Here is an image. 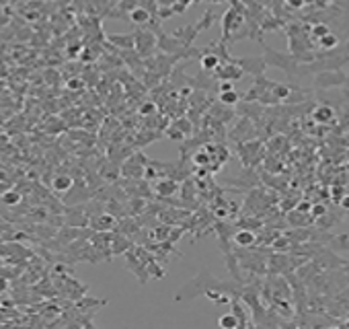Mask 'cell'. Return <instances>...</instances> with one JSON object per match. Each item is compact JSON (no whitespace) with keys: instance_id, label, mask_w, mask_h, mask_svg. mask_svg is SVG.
<instances>
[{"instance_id":"1","label":"cell","mask_w":349,"mask_h":329,"mask_svg":"<svg viewBox=\"0 0 349 329\" xmlns=\"http://www.w3.org/2000/svg\"><path fill=\"white\" fill-rule=\"evenodd\" d=\"M89 227H91V231H95V233H109V231H113V229L117 227V222H115V214H111V212H99V214H93V216H91Z\"/></svg>"},{"instance_id":"2","label":"cell","mask_w":349,"mask_h":329,"mask_svg":"<svg viewBox=\"0 0 349 329\" xmlns=\"http://www.w3.org/2000/svg\"><path fill=\"white\" fill-rule=\"evenodd\" d=\"M74 179L70 177V175H66V173H60V175H56L54 179H52V190L56 192V194H68L72 188H74Z\"/></svg>"},{"instance_id":"3","label":"cell","mask_w":349,"mask_h":329,"mask_svg":"<svg viewBox=\"0 0 349 329\" xmlns=\"http://www.w3.org/2000/svg\"><path fill=\"white\" fill-rule=\"evenodd\" d=\"M232 241H234L238 247H253V245L257 243V235H255V231H251V229H243V231H236V233H234Z\"/></svg>"},{"instance_id":"4","label":"cell","mask_w":349,"mask_h":329,"mask_svg":"<svg viewBox=\"0 0 349 329\" xmlns=\"http://www.w3.org/2000/svg\"><path fill=\"white\" fill-rule=\"evenodd\" d=\"M241 23H243V17L238 15V11L230 9V11L224 15V37H228V35H230V29H232V31H236V29L241 27Z\"/></svg>"},{"instance_id":"5","label":"cell","mask_w":349,"mask_h":329,"mask_svg":"<svg viewBox=\"0 0 349 329\" xmlns=\"http://www.w3.org/2000/svg\"><path fill=\"white\" fill-rule=\"evenodd\" d=\"M23 194L19 190H7L3 196H0V204H5L7 208H17L23 204Z\"/></svg>"},{"instance_id":"6","label":"cell","mask_w":349,"mask_h":329,"mask_svg":"<svg viewBox=\"0 0 349 329\" xmlns=\"http://www.w3.org/2000/svg\"><path fill=\"white\" fill-rule=\"evenodd\" d=\"M312 119H314L316 124H331V121L335 119V111H333L329 105H320V107H316V109L312 111Z\"/></svg>"},{"instance_id":"7","label":"cell","mask_w":349,"mask_h":329,"mask_svg":"<svg viewBox=\"0 0 349 329\" xmlns=\"http://www.w3.org/2000/svg\"><path fill=\"white\" fill-rule=\"evenodd\" d=\"M202 70H206V72H218V68L222 66V60L216 56V54H204L202 56Z\"/></svg>"},{"instance_id":"8","label":"cell","mask_w":349,"mask_h":329,"mask_svg":"<svg viewBox=\"0 0 349 329\" xmlns=\"http://www.w3.org/2000/svg\"><path fill=\"white\" fill-rule=\"evenodd\" d=\"M127 17H129V21L134 25H146V23H150V13L144 7H136Z\"/></svg>"},{"instance_id":"9","label":"cell","mask_w":349,"mask_h":329,"mask_svg":"<svg viewBox=\"0 0 349 329\" xmlns=\"http://www.w3.org/2000/svg\"><path fill=\"white\" fill-rule=\"evenodd\" d=\"M109 42L115 44V46H119V50H134V46H136V37L134 35H127V37H123V35H111Z\"/></svg>"},{"instance_id":"10","label":"cell","mask_w":349,"mask_h":329,"mask_svg":"<svg viewBox=\"0 0 349 329\" xmlns=\"http://www.w3.org/2000/svg\"><path fill=\"white\" fill-rule=\"evenodd\" d=\"M218 325H220L222 329H236V327H243V325H241V319H238L234 313L222 315L220 321H218Z\"/></svg>"},{"instance_id":"11","label":"cell","mask_w":349,"mask_h":329,"mask_svg":"<svg viewBox=\"0 0 349 329\" xmlns=\"http://www.w3.org/2000/svg\"><path fill=\"white\" fill-rule=\"evenodd\" d=\"M326 33H331V29H329L324 23H314V25L310 27V37H312L314 44H318Z\"/></svg>"},{"instance_id":"12","label":"cell","mask_w":349,"mask_h":329,"mask_svg":"<svg viewBox=\"0 0 349 329\" xmlns=\"http://www.w3.org/2000/svg\"><path fill=\"white\" fill-rule=\"evenodd\" d=\"M316 46H318L320 50H324V52H329V50H335V48L339 46V37H337V35L331 31V33H326V35H324V37H322V39H320Z\"/></svg>"},{"instance_id":"13","label":"cell","mask_w":349,"mask_h":329,"mask_svg":"<svg viewBox=\"0 0 349 329\" xmlns=\"http://www.w3.org/2000/svg\"><path fill=\"white\" fill-rule=\"evenodd\" d=\"M238 93L236 91H226V93H220V101L224 103V105H236L238 103Z\"/></svg>"},{"instance_id":"14","label":"cell","mask_w":349,"mask_h":329,"mask_svg":"<svg viewBox=\"0 0 349 329\" xmlns=\"http://www.w3.org/2000/svg\"><path fill=\"white\" fill-rule=\"evenodd\" d=\"M193 160H195V164H200V167H206L208 162H212V156L208 154V150H202L193 156Z\"/></svg>"},{"instance_id":"15","label":"cell","mask_w":349,"mask_h":329,"mask_svg":"<svg viewBox=\"0 0 349 329\" xmlns=\"http://www.w3.org/2000/svg\"><path fill=\"white\" fill-rule=\"evenodd\" d=\"M306 3H308V0H283V5H286L290 11H300V9L306 7Z\"/></svg>"},{"instance_id":"16","label":"cell","mask_w":349,"mask_h":329,"mask_svg":"<svg viewBox=\"0 0 349 329\" xmlns=\"http://www.w3.org/2000/svg\"><path fill=\"white\" fill-rule=\"evenodd\" d=\"M326 214V206L324 204H314L312 208H310V216L312 218H320V216H324Z\"/></svg>"},{"instance_id":"17","label":"cell","mask_w":349,"mask_h":329,"mask_svg":"<svg viewBox=\"0 0 349 329\" xmlns=\"http://www.w3.org/2000/svg\"><path fill=\"white\" fill-rule=\"evenodd\" d=\"M82 87H84L82 78H70V80H68V89H72V91H80Z\"/></svg>"},{"instance_id":"18","label":"cell","mask_w":349,"mask_h":329,"mask_svg":"<svg viewBox=\"0 0 349 329\" xmlns=\"http://www.w3.org/2000/svg\"><path fill=\"white\" fill-rule=\"evenodd\" d=\"M226 91H234L232 80H222V85H220V93H226Z\"/></svg>"},{"instance_id":"19","label":"cell","mask_w":349,"mask_h":329,"mask_svg":"<svg viewBox=\"0 0 349 329\" xmlns=\"http://www.w3.org/2000/svg\"><path fill=\"white\" fill-rule=\"evenodd\" d=\"M7 288H9V280L7 278H0V292L7 290Z\"/></svg>"},{"instance_id":"20","label":"cell","mask_w":349,"mask_h":329,"mask_svg":"<svg viewBox=\"0 0 349 329\" xmlns=\"http://www.w3.org/2000/svg\"><path fill=\"white\" fill-rule=\"evenodd\" d=\"M341 206H343L345 210H349V196H343V198H341Z\"/></svg>"},{"instance_id":"21","label":"cell","mask_w":349,"mask_h":329,"mask_svg":"<svg viewBox=\"0 0 349 329\" xmlns=\"http://www.w3.org/2000/svg\"><path fill=\"white\" fill-rule=\"evenodd\" d=\"M148 111H154V105H152V103H146V105L142 107V113H148Z\"/></svg>"}]
</instances>
